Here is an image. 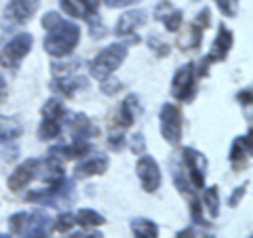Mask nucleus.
I'll list each match as a JSON object with an SVG mask.
<instances>
[{"label": "nucleus", "instance_id": "a211bd4d", "mask_svg": "<svg viewBox=\"0 0 253 238\" xmlns=\"http://www.w3.org/2000/svg\"><path fill=\"white\" fill-rule=\"evenodd\" d=\"M23 133V126L17 118L11 116H0V144H9L15 141Z\"/></svg>", "mask_w": 253, "mask_h": 238}, {"label": "nucleus", "instance_id": "bb28decb", "mask_svg": "<svg viewBox=\"0 0 253 238\" xmlns=\"http://www.w3.org/2000/svg\"><path fill=\"white\" fill-rule=\"evenodd\" d=\"M59 6H61V11L70 15V17H86V13L81 4H76V0H59Z\"/></svg>", "mask_w": 253, "mask_h": 238}, {"label": "nucleus", "instance_id": "4c0bfd02", "mask_svg": "<svg viewBox=\"0 0 253 238\" xmlns=\"http://www.w3.org/2000/svg\"><path fill=\"white\" fill-rule=\"evenodd\" d=\"M81 2L84 4L86 11H95L97 9V4H99V0H81Z\"/></svg>", "mask_w": 253, "mask_h": 238}, {"label": "nucleus", "instance_id": "5701e85b", "mask_svg": "<svg viewBox=\"0 0 253 238\" xmlns=\"http://www.w3.org/2000/svg\"><path fill=\"white\" fill-rule=\"evenodd\" d=\"M203 202H205V209L211 217H217L219 215V190L215 186H211L205 190L203 194Z\"/></svg>", "mask_w": 253, "mask_h": 238}, {"label": "nucleus", "instance_id": "b1692460", "mask_svg": "<svg viewBox=\"0 0 253 238\" xmlns=\"http://www.w3.org/2000/svg\"><path fill=\"white\" fill-rule=\"evenodd\" d=\"M66 114V110H63L61 106V101L59 99H49L46 104L42 106V118H46V120H57L61 122V116Z\"/></svg>", "mask_w": 253, "mask_h": 238}, {"label": "nucleus", "instance_id": "aec40b11", "mask_svg": "<svg viewBox=\"0 0 253 238\" xmlns=\"http://www.w3.org/2000/svg\"><path fill=\"white\" fill-rule=\"evenodd\" d=\"M86 86V78H81V76H63L59 80L53 82V89L59 91L61 95H74L76 91H81Z\"/></svg>", "mask_w": 253, "mask_h": 238}, {"label": "nucleus", "instance_id": "6e6552de", "mask_svg": "<svg viewBox=\"0 0 253 238\" xmlns=\"http://www.w3.org/2000/svg\"><path fill=\"white\" fill-rule=\"evenodd\" d=\"M38 6L41 0H9L4 6V17L13 23H23L38 11Z\"/></svg>", "mask_w": 253, "mask_h": 238}, {"label": "nucleus", "instance_id": "ddd939ff", "mask_svg": "<svg viewBox=\"0 0 253 238\" xmlns=\"http://www.w3.org/2000/svg\"><path fill=\"white\" fill-rule=\"evenodd\" d=\"M36 177L42 179L44 184H49V186L61 184V181H63V166H61V162L57 160V158L49 156L42 162L38 160V164H36Z\"/></svg>", "mask_w": 253, "mask_h": 238}, {"label": "nucleus", "instance_id": "a19ab883", "mask_svg": "<svg viewBox=\"0 0 253 238\" xmlns=\"http://www.w3.org/2000/svg\"><path fill=\"white\" fill-rule=\"evenodd\" d=\"M0 238H11V236H6V234H0Z\"/></svg>", "mask_w": 253, "mask_h": 238}, {"label": "nucleus", "instance_id": "f03ea898", "mask_svg": "<svg viewBox=\"0 0 253 238\" xmlns=\"http://www.w3.org/2000/svg\"><path fill=\"white\" fill-rule=\"evenodd\" d=\"M126 51H129V46L123 44V42H114L106 46L104 51H99V55L91 61V76L97 78V80H104V78L112 76L118 68H121V63L126 59Z\"/></svg>", "mask_w": 253, "mask_h": 238}, {"label": "nucleus", "instance_id": "1a4fd4ad", "mask_svg": "<svg viewBox=\"0 0 253 238\" xmlns=\"http://www.w3.org/2000/svg\"><path fill=\"white\" fill-rule=\"evenodd\" d=\"M108 156L104 152H93L84 158L83 162L76 164L74 169V175L76 177H89V175H104L106 169H108Z\"/></svg>", "mask_w": 253, "mask_h": 238}, {"label": "nucleus", "instance_id": "c756f323", "mask_svg": "<svg viewBox=\"0 0 253 238\" xmlns=\"http://www.w3.org/2000/svg\"><path fill=\"white\" fill-rule=\"evenodd\" d=\"M101 93L104 95H116L118 91L123 89V82L121 80H116V78H112V76H108V78H104V80H101Z\"/></svg>", "mask_w": 253, "mask_h": 238}, {"label": "nucleus", "instance_id": "2eb2a0df", "mask_svg": "<svg viewBox=\"0 0 253 238\" xmlns=\"http://www.w3.org/2000/svg\"><path fill=\"white\" fill-rule=\"evenodd\" d=\"M51 217L42 211L30 213V221L23 228V238H46V230H49Z\"/></svg>", "mask_w": 253, "mask_h": 238}, {"label": "nucleus", "instance_id": "e433bc0d", "mask_svg": "<svg viewBox=\"0 0 253 238\" xmlns=\"http://www.w3.org/2000/svg\"><path fill=\"white\" fill-rule=\"evenodd\" d=\"M239 99H241L243 106H249V104H251V89L241 91V93H239Z\"/></svg>", "mask_w": 253, "mask_h": 238}, {"label": "nucleus", "instance_id": "4be33fe9", "mask_svg": "<svg viewBox=\"0 0 253 238\" xmlns=\"http://www.w3.org/2000/svg\"><path fill=\"white\" fill-rule=\"evenodd\" d=\"M76 224H81V226H86V228H93V226H104L106 224V219L101 213L97 211H93V209H81L76 213Z\"/></svg>", "mask_w": 253, "mask_h": 238}, {"label": "nucleus", "instance_id": "dca6fc26", "mask_svg": "<svg viewBox=\"0 0 253 238\" xmlns=\"http://www.w3.org/2000/svg\"><path fill=\"white\" fill-rule=\"evenodd\" d=\"M144 114V106L137 95H129L125 101H123V108H121V118H123V126H131L137 118Z\"/></svg>", "mask_w": 253, "mask_h": 238}, {"label": "nucleus", "instance_id": "f3484780", "mask_svg": "<svg viewBox=\"0 0 253 238\" xmlns=\"http://www.w3.org/2000/svg\"><path fill=\"white\" fill-rule=\"evenodd\" d=\"M251 156V133L243 135V137H236L232 141V148H230V162L234 166L243 164L247 158Z\"/></svg>", "mask_w": 253, "mask_h": 238}, {"label": "nucleus", "instance_id": "473e14b6", "mask_svg": "<svg viewBox=\"0 0 253 238\" xmlns=\"http://www.w3.org/2000/svg\"><path fill=\"white\" fill-rule=\"evenodd\" d=\"M104 2L110 9H123V6H129V4H137L139 0H104Z\"/></svg>", "mask_w": 253, "mask_h": 238}, {"label": "nucleus", "instance_id": "2f4dec72", "mask_svg": "<svg viewBox=\"0 0 253 238\" xmlns=\"http://www.w3.org/2000/svg\"><path fill=\"white\" fill-rule=\"evenodd\" d=\"M86 19H89V26H91V36H95V38H101V36H104V28H101L97 15H93V19H91V17H86Z\"/></svg>", "mask_w": 253, "mask_h": 238}, {"label": "nucleus", "instance_id": "cd10ccee", "mask_svg": "<svg viewBox=\"0 0 253 238\" xmlns=\"http://www.w3.org/2000/svg\"><path fill=\"white\" fill-rule=\"evenodd\" d=\"M215 4L226 17H236L239 15V0H215Z\"/></svg>", "mask_w": 253, "mask_h": 238}, {"label": "nucleus", "instance_id": "f257e3e1", "mask_svg": "<svg viewBox=\"0 0 253 238\" xmlns=\"http://www.w3.org/2000/svg\"><path fill=\"white\" fill-rule=\"evenodd\" d=\"M41 23L49 32L44 38V51L49 55H53V57H68L76 49L78 40H81V28L76 23L66 21L55 11L42 15Z\"/></svg>", "mask_w": 253, "mask_h": 238}, {"label": "nucleus", "instance_id": "393cba45", "mask_svg": "<svg viewBox=\"0 0 253 238\" xmlns=\"http://www.w3.org/2000/svg\"><path fill=\"white\" fill-rule=\"evenodd\" d=\"M59 133H61V122L46 120V118H42L41 126H38V137H41V139H53V137H57Z\"/></svg>", "mask_w": 253, "mask_h": 238}, {"label": "nucleus", "instance_id": "9b49d317", "mask_svg": "<svg viewBox=\"0 0 253 238\" xmlns=\"http://www.w3.org/2000/svg\"><path fill=\"white\" fill-rule=\"evenodd\" d=\"M148 21V13L144 9H135V11H126L125 15H121L116 21V28H114V34L116 36H126V34H133L137 28H141L144 23Z\"/></svg>", "mask_w": 253, "mask_h": 238}, {"label": "nucleus", "instance_id": "0eeeda50", "mask_svg": "<svg viewBox=\"0 0 253 238\" xmlns=\"http://www.w3.org/2000/svg\"><path fill=\"white\" fill-rule=\"evenodd\" d=\"M184 164L190 173V181L194 184V188H203L205 179H207V158L199 150L184 148Z\"/></svg>", "mask_w": 253, "mask_h": 238}, {"label": "nucleus", "instance_id": "4468645a", "mask_svg": "<svg viewBox=\"0 0 253 238\" xmlns=\"http://www.w3.org/2000/svg\"><path fill=\"white\" fill-rule=\"evenodd\" d=\"M154 15L158 21L165 23V28L169 32H177L181 26V11L175 9L169 0H161V4H156V9H154Z\"/></svg>", "mask_w": 253, "mask_h": 238}, {"label": "nucleus", "instance_id": "ea45409f", "mask_svg": "<svg viewBox=\"0 0 253 238\" xmlns=\"http://www.w3.org/2000/svg\"><path fill=\"white\" fill-rule=\"evenodd\" d=\"M4 91H6V84H4V78L0 76V99H2V95H4Z\"/></svg>", "mask_w": 253, "mask_h": 238}, {"label": "nucleus", "instance_id": "7c9ffc66", "mask_svg": "<svg viewBox=\"0 0 253 238\" xmlns=\"http://www.w3.org/2000/svg\"><path fill=\"white\" fill-rule=\"evenodd\" d=\"M129 148H131V152H135V154L146 152V137L141 133H133L129 137Z\"/></svg>", "mask_w": 253, "mask_h": 238}, {"label": "nucleus", "instance_id": "7ed1b4c3", "mask_svg": "<svg viewBox=\"0 0 253 238\" xmlns=\"http://www.w3.org/2000/svg\"><path fill=\"white\" fill-rule=\"evenodd\" d=\"M161 133L165 141H169L171 146H175L181 139V112L177 110V106L173 104H165L161 108Z\"/></svg>", "mask_w": 253, "mask_h": 238}, {"label": "nucleus", "instance_id": "f8f14e48", "mask_svg": "<svg viewBox=\"0 0 253 238\" xmlns=\"http://www.w3.org/2000/svg\"><path fill=\"white\" fill-rule=\"evenodd\" d=\"M232 42H234L232 32L228 30L224 23H221L219 30H217L215 40H213L209 57H205V59H207V61H224V59L228 57V53H230V49H232Z\"/></svg>", "mask_w": 253, "mask_h": 238}, {"label": "nucleus", "instance_id": "9d476101", "mask_svg": "<svg viewBox=\"0 0 253 238\" xmlns=\"http://www.w3.org/2000/svg\"><path fill=\"white\" fill-rule=\"evenodd\" d=\"M36 164H38L36 158H30V160L21 162L17 169L11 173V177L6 179V184H9V188L13 190V192H19V190L30 186V181L36 177Z\"/></svg>", "mask_w": 253, "mask_h": 238}, {"label": "nucleus", "instance_id": "20e7f679", "mask_svg": "<svg viewBox=\"0 0 253 238\" xmlns=\"http://www.w3.org/2000/svg\"><path fill=\"white\" fill-rule=\"evenodd\" d=\"M194 66L192 63H184L181 68H177L175 76H173V86L171 95L179 101H190L194 97Z\"/></svg>", "mask_w": 253, "mask_h": 238}, {"label": "nucleus", "instance_id": "c9c22d12", "mask_svg": "<svg viewBox=\"0 0 253 238\" xmlns=\"http://www.w3.org/2000/svg\"><path fill=\"white\" fill-rule=\"evenodd\" d=\"M123 139H125V135L121 133V131H114L112 135H110V146H112V148H121L123 146Z\"/></svg>", "mask_w": 253, "mask_h": 238}, {"label": "nucleus", "instance_id": "423d86ee", "mask_svg": "<svg viewBox=\"0 0 253 238\" xmlns=\"http://www.w3.org/2000/svg\"><path fill=\"white\" fill-rule=\"evenodd\" d=\"M137 177L141 181V188L146 192H156L161 188V181H163V175H161V169L152 156L144 154L137 160Z\"/></svg>", "mask_w": 253, "mask_h": 238}, {"label": "nucleus", "instance_id": "412c9836", "mask_svg": "<svg viewBox=\"0 0 253 238\" xmlns=\"http://www.w3.org/2000/svg\"><path fill=\"white\" fill-rule=\"evenodd\" d=\"M131 230L137 238H158V226L152 219H133L131 221Z\"/></svg>", "mask_w": 253, "mask_h": 238}, {"label": "nucleus", "instance_id": "a878e982", "mask_svg": "<svg viewBox=\"0 0 253 238\" xmlns=\"http://www.w3.org/2000/svg\"><path fill=\"white\" fill-rule=\"evenodd\" d=\"M28 221H30V213L19 211V213H13L6 224H9V230H11L13 234H21V232H23V228L28 226Z\"/></svg>", "mask_w": 253, "mask_h": 238}, {"label": "nucleus", "instance_id": "39448f33", "mask_svg": "<svg viewBox=\"0 0 253 238\" xmlns=\"http://www.w3.org/2000/svg\"><path fill=\"white\" fill-rule=\"evenodd\" d=\"M32 44H34V38H32V34H19L15 36L13 40L6 42L4 51H2V63L6 68H17L21 59L26 57V55L32 51Z\"/></svg>", "mask_w": 253, "mask_h": 238}, {"label": "nucleus", "instance_id": "58836bf2", "mask_svg": "<svg viewBox=\"0 0 253 238\" xmlns=\"http://www.w3.org/2000/svg\"><path fill=\"white\" fill-rule=\"evenodd\" d=\"M70 238H101L99 232H93V234H76V236H70Z\"/></svg>", "mask_w": 253, "mask_h": 238}, {"label": "nucleus", "instance_id": "c85d7f7f", "mask_svg": "<svg viewBox=\"0 0 253 238\" xmlns=\"http://www.w3.org/2000/svg\"><path fill=\"white\" fill-rule=\"evenodd\" d=\"M74 226H76V217L72 213H63V215H59L57 221H55V230H57V232H70Z\"/></svg>", "mask_w": 253, "mask_h": 238}, {"label": "nucleus", "instance_id": "f704fd0d", "mask_svg": "<svg viewBox=\"0 0 253 238\" xmlns=\"http://www.w3.org/2000/svg\"><path fill=\"white\" fill-rule=\"evenodd\" d=\"M175 238H209V236H203V234H199L194 228H186V230H181V232H179Z\"/></svg>", "mask_w": 253, "mask_h": 238}, {"label": "nucleus", "instance_id": "72a5a7b5", "mask_svg": "<svg viewBox=\"0 0 253 238\" xmlns=\"http://www.w3.org/2000/svg\"><path fill=\"white\" fill-rule=\"evenodd\" d=\"M245 192H247V186H239L234 190L232 196H230V200H228V202H230V207H236V204H239V200L245 196Z\"/></svg>", "mask_w": 253, "mask_h": 238}, {"label": "nucleus", "instance_id": "6ab92c4d", "mask_svg": "<svg viewBox=\"0 0 253 238\" xmlns=\"http://www.w3.org/2000/svg\"><path fill=\"white\" fill-rule=\"evenodd\" d=\"M70 124H72V133H74L76 141H86L89 137H93V133H95V126H93V122L89 120L86 114L72 116V122Z\"/></svg>", "mask_w": 253, "mask_h": 238}]
</instances>
